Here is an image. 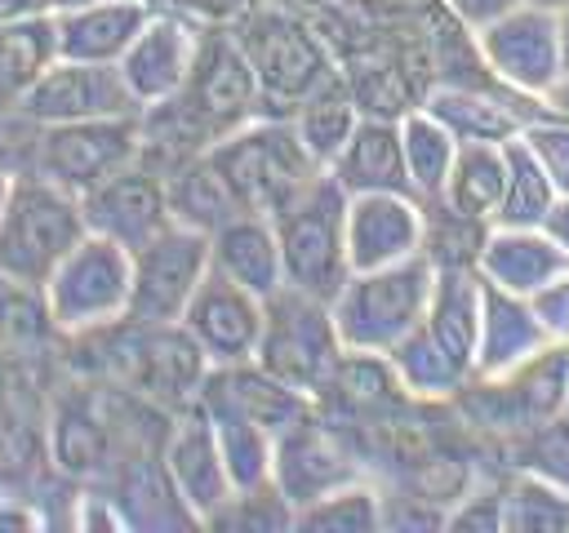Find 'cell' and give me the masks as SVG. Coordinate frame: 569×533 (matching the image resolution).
<instances>
[{
	"label": "cell",
	"instance_id": "cell-1",
	"mask_svg": "<svg viewBox=\"0 0 569 533\" xmlns=\"http://www.w3.org/2000/svg\"><path fill=\"white\" fill-rule=\"evenodd\" d=\"M89 235L84 204L76 191L40 178L13 173L4 213H0V280L40 293L58 262Z\"/></svg>",
	"mask_w": 569,
	"mask_h": 533
},
{
	"label": "cell",
	"instance_id": "cell-2",
	"mask_svg": "<svg viewBox=\"0 0 569 533\" xmlns=\"http://www.w3.org/2000/svg\"><path fill=\"white\" fill-rule=\"evenodd\" d=\"M431 284H436V266L427 262V253L373 271H351L329 302L342 346L365 355H387L400 338H409L427 320Z\"/></svg>",
	"mask_w": 569,
	"mask_h": 533
},
{
	"label": "cell",
	"instance_id": "cell-3",
	"mask_svg": "<svg viewBox=\"0 0 569 533\" xmlns=\"http://www.w3.org/2000/svg\"><path fill=\"white\" fill-rule=\"evenodd\" d=\"M209 160L227 178L231 195L249 213H280L316 173H325L298 142L289 115H253L249 124L222 133Z\"/></svg>",
	"mask_w": 569,
	"mask_h": 533
},
{
	"label": "cell",
	"instance_id": "cell-4",
	"mask_svg": "<svg viewBox=\"0 0 569 533\" xmlns=\"http://www.w3.org/2000/svg\"><path fill=\"white\" fill-rule=\"evenodd\" d=\"M129 298H133V253L93 231L58 262V271L40 289L49 324L71 338L120 329L129 320Z\"/></svg>",
	"mask_w": 569,
	"mask_h": 533
},
{
	"label": "cell",
	"instance_id": "cell-5",
	"mask_svg": "<svg viewBox=\"0 0 569 533\" xmlns=\"http://www.w3.org/2000/svg\"><path fill=\"white\" fill-rule=\"evenodd\" d=\"M231 27H236V36H240V44H244V53H249V62L258 71L262 111L280 107V115H289L311 93H320L333 80H342V71L333 67L325 40L316 36V27H307L289 9L253 4Z\"/></svg>",
	"mask_w": 569,
	"mask_h": 533
},
{
	"label": "cell",
	"instance_id": "cell-6",
	"mask_svg": "<svg viewBox=\"0 0 569 533\" xmlns=\"http://www.w3.org/2000/svg\"><path fill=\"white\" fill-rule=\"evenodd\" d=\"M280 258H284V284L302 289L320 302H333V293L351 275L347 258V191L316 173L280 213H276Z\"/></svg>",
	"mask_w": 569,
	"mask_h": 533
},
{
	"label": "cell",
	"instance_id": "cell-7",
	"mask_svg": "<svg viewBox=\"0 0 569 533\" xmlns=\"http://www.w3.org/2000/svg\"><path fill=\"white\" fill-rule=\"evenodd\" d=\"M169 102L178 107V115L196 129V138L204 147H213L222 133L249 124L253 115H267L258 71H253V62H249L231 22H204L196 67H191L182 93L169 98Z\"/></svg>",
	"mask_w": 569,
	"mask_h": 533
},
{
	"label": "cell",
	"instance_id": "cell-8",
	"mask_svg": "<svg viewBox=\"0 0 569 533\" xmlns=\"http://www.w3.org/2000/svg\"><path fill=\"white\" fill-rule=\"evenodd\" d=\"M342 351L347 346L333 329L329 302H320L302 289H289V284L267 298V320H262V342H258L253 364H262L271 378L320 400Z\"/></svg>",
	"mask_w": 569,
	"mask_h": 533
},
{
	"label": "cell",
	"instance_id": "cell-9",
	"mask_svg": "<svg viewBox=\"0 0 569 533\" xmlns=\"http://www.w3.org/2000/svg\"><path fill=\"white\" fill-rule=\"evenodd\" d=\"M133 160H142V115L36 124L31 160L22 173H40V178L84 195Z\"/></svg>",
	"mask_w": 569,
	"mask_h": 533
},
{
	"label": "cell",
	"instance_id": "cell-10",
	"mask_svg": "<svg viewBox=\"0 0 569 533\" xmlns=\"http://www.w3.org/2000/svg\"><path fill=\"white\" fill-rule=\"evenodd\" d=\"M213 253L209 235L182 222H169L142 249H133V298L129 324H178L191 293L209 275Z\"/></svg>",
	"mask_w": 569,
	"mask_h": 533
},
{
	"label": "cell",
	"instance_id": "cell-11",
	"mask_svg": "<svg viewBox=\"0 0 569 533\" xmlns=\"http://www.w3.org/2000/svg\"><path fill=\"white\" fill-rule=\"evenodd\" d=\"M480 58L489 76L516 93L542 98L560 76H565V49H560V22L556 9L542 4H516L511 13L493 18L489 27L476 31Z\"/></svg>",
	"mask_w": 569,
	"mask_h": 533
},
{
	"label": "cell",
	"instance_id": "cell-12",
	"mask_svg": "<svg viewBox=\"0 0 569 533\" xmlns=\"http://www.w3.org/2000/svg\"><path fill=\"white\" fill-rule=\"evenodd\" d=\"M18 115L31 124H76V120H111V115H142L138 98L129 93L116 62H76L58 58L18 102Z\"/></svg>",
	"mask_w": 569,
	"mask_h": 533
},
{
	"label": "cell",
	"instance_id": "cell-13",
	"mask_svg": "<svg viewBox=\"0 0 569 533\" xmlns=\"http://www.w3.org/2000/svg\"><path fill=\"white\" fill-rule=\"evenodd\" d=\"M262 320H267V298L249 293L244 284L209 266L178 324L191 333V342L204 351L213 369H227V364H249L258 355Z\"/></svg>",
	"mask_w": 569,
	"mask_h": 533
},
{
	"label": "cell",
	"instance_id": "cell-14",
	"mask_svg": "<svg viewBox=\"0 0 569 533\" xmlns=\"http://www.w3.org/2000/svg\"><path fill=\"white\" fill-rule=\"evenodd\" d=\"M84 204V222L93 235H107L116 244H124L129 253L142 249L151 235H160L173 222L169 209V178L164 169H156L151 160H133L120 173H111L107 182H98L93 191L80 195Z\"/></svg>",
	"mask_w": 569,
	"mask_h": 533
},
{
	"label": "cell",
	"instance_id": "cell-15",
	"mask_svg": "<svg viewBox=\"0 0 569 533\" xmlns=\"http://www.w3.org/2000/svg\"><path fill=\"white\" fill-rule=\"evenodd\" d=\"M160 462H164L182 506L196 515V524H213V515L236 497L213 422L200 404H187L182 413H173V422L160 435Z\"/></svg>",
	"mask_w": 569,
	"mask_h": 533
},
{
	"label": "cell",
	"instance_id": "cell-16",
	"mask_svg": "<svg viewBox=\"0 0 569 533\" xmlns=\"http://www.w3.org/2000/svg\"><path fill=\"white\" fill-rule=\"evenodd\" d=\"M200 31H204V22H196L191 13H178V9H156L147 18V27L138 31V40L116 62L142 111L182 93L191 67H196Z\"/></svg>",
	"mask_w": 569,
	"mask_h": 533
},
{
	"label": "cell",
	"instance_id": "cell-17",
	"mask_svg": "<svg viewBox=\"0 0 569 533\" xmlns=\"http://www.w3.org/2000/svg\"><path fill=\"white\" fill-rule=\"evenodd\" d=\"M427 209L409 191H365L347 195V258L351 271H373L409 262L422 253Z\"/></svg>",
	"mask_w": 569,
	"mask_h": 533
},
{
	"label": "cell",
	"instance_id": "cell-18",
	"mask_svg": "<svg viewBox=\"0 0 569 533\" xmlns=\"http://www.w3.org/2000/svg\"><path fill=\"white\" fill-rule=\"evenodd\" d=\"M360 466L347 453V444L316 418V409L307 418H298L293 426H284L276 435V457H271V484L284 493V502L298 511L316 497H325L329 489L356 480Z\"/></svg>",
	"mask_w": 569,
	"mask_h": 533
},
{
	"label": "cell",
	"instance_id": "cell-19",
	"mask_svg": "<svg viewBox=\"0 0 569 533\" xmlns=\"http://www.w3.org/2000/svg\"><path fill=\"white\" fill-rule=\"evenodd\" d=\"M542 346H551V338H547L533 302L485 280V311H480V342H476V369H471V378H480V382L511 378Z\"/></svg>",
	"mask_w": 569,
	"mask_h": 533
},
{
	"label": "cell",
	"instance_id": "cell-20",
	"mask_svg": "<svg viewBox=\"0 0 569 533\" xmlns=\"http://www.w3.org/2000/svg\"><path fill=\"white\" fill-rule=\"evenodd\" d=\"M476 271H480V280H489L507 293L533 298L569 271V258L551 240L547 227H489Z\"/></svg>",
	"mask_w": 569,
	"mask_h": 533
},
{
	"label": "cell",
	"instance_id": "cell-21",
	"mask_svg": "<svg viewBox=\"0 0 569 533\" xmlns=\"http://www.w3.org/2000/svg\"><path fill=\"white\" fill-rule=\"evenodd\" d=\"M156 13L151 0H93L53 9L58 27V58L76 62H120L124 49L138 40L147 18Z\"/></svg>",
	"mask_w": 569,
	"mask_h": 533
},
{
	"label": "cell",
	"instance_id": "cell-22",
	"mask_svg": "<svg viewBox=\"0 0 569 533\" xmlns=\"http://www.w3.org/2000/svg\"><path fill=\"white\" fill-rule=\"evenodd\" d=\"M213 271L227 280L244 284L258 298H271L284 289V258H280V235L271 213H236L209 235Z\"/></svg>",
	"mask_w": 569,
	"mask_h": 533
},
{
	"label": "cell",
	"instance_id": "cell-23",
	"mask_svg": "<svg viewBox=\"0 0 569 533\" xmlns=\"http://www.w3.org/2000/svg\"><path fill=\"white\" fill-rule=\"evenodd\" d=\"M347 195H365V191H409V173H405V147H400V120L387 115H360L356 133L347 138V147L338 151V160L325 169Z\"/></svg>",
	"mask_w": 569,
	"mask_h": 533
},
{
	"label": "cell",
	"instance_id": "cell-24",
	"mask_svg": "<svg viewBox=\"0 0 569 533\" xmlns=\"http://www.w3.org/2000/svg\"><path fill=\"white\" fill-rule=\"evenodd\" d=\"M480 311H485V280L476 266H445L436 271L431 302H427V329L467 364L476 369V342H480Z\"/></svg>",
	"mask_w": 569,
	"mask_h": 533
},
{
	"label": "cell",
	"instance_id": "cell-25",
	"mask_svg": "<svg viewBox=\"0 0 569 533\" xmlns=\"http://www.w3.org/2000/svg\"><path fill=\"white\" fill-rule=\"evenodd\" d=\"M391 369H396V382L405 386V395L413 404H440V400H453L467 391L471 382V369L427 329L418 324L409 338H400L391 351H387Z\"/></svg>",
	"mask_w": 569,
	"mask_h": 533
},
{
	"label": "cell",
	"instance_id": "cell-26",
	"mask_svg": "<svg viewBox=\"0 0 569 533\" xmlns=\"http://www.w3.org/2000/svg\"><path fill=\"white\" fill-rule=\"evenodd\" d=\"M196 404H200V409L209 413V422H213V435H218V449H222V462H227V471H231L236 493L271 484L276 435H271L262 422H253L249 413H240L236 404H227V400H218V395H209V391H200Z\"/></svg>",
	"mask_w": 569,
	"mask_h": 533
},
{
	"label": "cell",
	"instance_id": "cell-27",
	"mask_svg": "<svg viewBox=\"0 0 569 533\" xmlns=\"http://www.w3.org/2000/svg\"><path fill=\"white\" fill-rule=\"evenodd\" d=\"M164 178H169V209H173V222H182V227H196V231L213 235L227 218L244 213L240 200L231 195L227 178H222L218 164L209 160V151H200V155L173 164Z\"/></svg>",
	"mask_w": 569,
	"mask_h": 533
},
{
	"label": "cell",
	"instance_id": "cell-28",
	"mask_svg": "<svg viewBox=\"0 0 569 533\" xmlns=\"http://www.w3.org/2000/svg\"><path fill=\"white\" fill-rule=\"evenodd\" d=\"M53 462L67 475H102L116 466V426L98 404L71 400L53 413Z\"/></svg>",
	"mask_w": 569,
	"mask_h": 533
},
{
	"label": "cell",
	"instance_id": "cell-29",
	"mask_svg": "<svg viewBox=\"0 0 569 533\" xmlns=\"http://www.w3.org/2000/svg\"><path fill=\"white\" fill-rule=\"evenodd\" d=\"M58 62L53 9L0 27V107H13Z\"/></svg>",
	"mask_w": 569,
	"mask_h": 533
},
{
	"label": "cell",
	"instance_id": "cell-30",
	"mask_svg": "<svg viewBox=\"0 0 569 533\" xmlns=\"http://www.w3.org/2000/svg\"><path fill=\"white\" fill-rule=\"evenodd\" d=\"M400 147H405V173H409L413 195H418L422 204H427V200H440L462 142L418 102V107H409V111L400 115Z\"/></svg>",
	"mask_w": 569,
	"mask_h": 533
},
{
	"label": "cell",
	"instance_id": "cell-31",
	"mask_svg": "<svg viewBox=\"0 0 569 533\" xmlns=\"http://www.w3.org/2000/svg\"><path fill=\"white\" fill-rule=\"evenodd\" d=\"M502 191H507V142H462L440 200L453 204L458 213L493 222Z\"/></svg>",
	"mask_w": 569,
	"mask_h": 533
},
{
	"label": "cell",
	"instance_id": "cell-32",
	"mask_svg": "<svg viewBox=\"0 0 569 533\" xmlns=\"http://www.w3.org/2000/svg\"><path fill=\"white\" fill-rule=\"evenodd\" d=\"M289 124H293L298 142L307 147V155H311L320 169H329V164L338 160V151L347 147V138L356 133L360 107H356L347 80H333L329 89H320V93H311L302 107H293V111H289Z\"/></svg>",
	"mask_w": 569,
	"mask_h": 533
},
{
	"label": "cell",
	"instance_id": "cell-33",
	"mask_svg": "<svg viewBox=\"0 0 569 533\" xmlns=\"http://www.w3.org/2000/svg\"><path fill=\"white\" fill-rule=\"evenodd\" d=\"M560 187L525 142V133L507 138V191L498 204L493 227H542L547 213L556 209Z\"/></svg>",
	"mask_w": 569,
	"mask_h": 533
},
{
	"label": "cell",
	"instance_id": "cell-34",
	"mask_svg": "<svg viewBox=\"0 0 569 533\" xmlns=\"http://www.w3.org/2000/svg\"><path fill=\"white\" fill-rule=\"evenodd\" d=\"M502 529L507 533H569V489L516 466L502 480Z\"/></svg>",
	"mask_w": 569,
	"mask_h": 533
},
{
	"label": "cell",
	"instance_id": "cell-35",
	"mask_svg": "<svg viewBox=\"0 0 569 533\" xmlns=\"http://www.w3.org/2000/svg\"><path fill=\"white\" fill-rule=\"evenodd\" d=\"M293 529H325V533H369L382 529V493L356 475L338 489H329L325 497L307 502L293 511Z\"/></svg>",
	"mask_w": 569,
	"mask_h": 533
},
{
	"label": "cell",
	"instance_id": "cell-36",
	"mask_svg": "<svg viewBox=\"0 0 569 533\" xmlns=\"http://www.w3.org/2000/svg\"><path fill=\"white\" fill-rule=\"evenodd\" d=\"M427 240H422V253L436 271L445 266H476L480 262V249H485V235L493 222H480L471 213H458L453 204L445 200H427Z\"/></svg>",
	"mask_w": 569,
	"mask_h": 533
},
{
	"label": "cell",
	"instance_id": "cell-37",
	"mask_svg": "<svg viewBox=\"0 0 569 533\" xmlns=\"http://www.w3.org/2000/svg\"><path fill=\"white\" fill-rule=\"evenodd\" d=\"M516 466H529L556 484L569 489V413L551 418V422H538L533 431L520 435V462Z\"/></svg>",
	"mask_w": 569,
	"mask_h": 533
},
{
	"label": "cell",
	"instance_id": "cell-38",
	"mask_svg": "<svg viewBox=\"0 0 569 533\" xmlns=\"http://www.w3.org/2000/svg\"><path fill=\"white\" fill-rule=\"evenodd\" d=\"M525 133V142L533 147V155L542 160V169L556 178V187H560V195L569 191V120L565 115H538L533 124H525L520 129Z\"/></svg>",
	"mask_w": 569,
	"mask_h": 533
},
{
	"label": "cell",
	"instance_id": "cell-39",
	"mask_svg": "<svg viewBox=\"0 0 569 533\" xmlns=\"http://www.w3.org/2000/svg\"><path fill=\"white\" fill-rule=\"evenodd\" d=\"M449 529H502V484L471 480V489L449 506Z\"/></svg>",
	"mask_w": 569,
	"mask_h": 533
},
{
	"label": "cell",
	"instance_id": "cell-40",
	"mask_svg": "<svg viewBox=\"0 0 569 533\" xmlns=\"http://www.w3.org/2000/svg\"><path fill=\"white\" fill-rule=\"evenodd\" d=\"M529 302H533V311H538L547 338H551V342H569V271H565L556 284H547L542 293H533Z\"/></svg>",
	"mask_w": 569,
	"mask_h": 533
},
{
	"label": "cell",
	"instance_id": "cell-41",
	"mask_svg": "<svg viewBox=\"0 0 569 533\" xmlns=\"http://www.w3.org/2000/svg\"><path fill=\"white\" fill-rule=\"evenodd\" d=\"M516 4H525V0H440V9H449V13H453L462 27H471V31L489 27L493 18L511 13Z\"/></svg>",
	"mask_w": 569,
	"mask_h": 533
},
{
	"label": "cell",
	"instance_id": "cell-42",
	"mask_svg": "<svg viewBox=\"0 0 569 533\" xmlns=\"http://www.w3.org/2000/svg\"><path fill=\"white\" fill-rule=\"evenodd\" d=\"M169 9L191 13L196 22H236L244 9H253V0H169Z\"/></svg>",
	"mask_w": 569,
	"mask_h": 533
},
{
	"label": "cell",
	"instance_id": "cell-43",
	"mask_svg": "<svg viewBox=\"0 0 569 533\" xmlns=\"http://www.w3.org/2000/svg\"><path fill=\"white\" fill-rule=\"evenodd\" d=\"M547 231H551V240L565 249V258H569V191L556 200V209L547 213V222H542Z\"/></svg>",
	"mask_w": 569,
	"mask_h": 533
},
{
	"label": "cell",
	"instance_id": "cell-44",
	"mask_svg": "<svg viewBox=\"0 0 569 533\" xmlns=\"http://www.w3.org/2000/svg\"><path fill=\"white\" fill-rule=\"evenodd\" d=\"M53 0H0V27L4 22H18V18H36V13H49Z\"/></svg>",
	"mask_w": 569,
	"mask_h": 533
},
{
	"label": "cell",
	"instance_id": "cell-45",
	"mask_svg": "<svg viewBox=\"0 0 569 533\" xmlns=\"http://www.w3.org/2000/svg\"><path fill=\"white\" fill-rule=\"evenodd\" d=\"M542 102H547V111H551V115H565V120H569V71H565V76L542 93Z\"/></svg>",
	"mask_w": 569,
	"mask_h": 533
},
{
	"label": "cell",
	"instance_id": "cell-46",
	"mask_svg": "<svg viewBox=\"0 0 569 533\" xmlns=\"http://www.w3.org/2000/svg\"><path fill=\"white\" fill-rule=\"evenodd\" d=\"M556 22H560V49H565V71H569V4L556 13Z\"/></svg>",
	"mask_w": 569,
	"mask_h": 533
},
{
	"label": "cell",
	"instance_id": "cell-47",
	"mask_svg": "<svg viewBox=\"0 0 569 533\" xmlns=\"http://www.w3.org/2000/svg\"><path fill=\"white\" fill-rule=\"evenodd\" d=\"M9 187H13V169L0 164V213H4V200H9Z\"/></svg>",
	"mask_w": 569,
	"mask_h": 533
},
{
	"label": "cell",
	"instance_id": "cell-48",
	"mask_svg": "<svg viewBox=\"0 0 569 533\" xmlns=\"http://www.w3.org/2000/svg\"><path fill=\"white\" fill-rule=\"evenodd\" d=\"M529 4H542V9H556V13H560L569 0H529Z\"/></svg>",
	"mask_w": 569,
	"mask_h": 533
},
{
	"label": "cell",
	"instance_id": "cell-49",
	"mask_svg": "<svg viewBox=\"0 0 569 533\" xmlns=\"http://www.w3.org/2000/svg\"><path fill=\"white\" fill-rule=\"evenodd\" d=\"M67 4H93V0H53V9H67Z\"/></svg>",
	"mask_w": 569,
	"mask_h": 533
}]
</instances>
